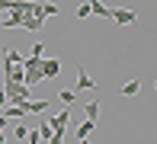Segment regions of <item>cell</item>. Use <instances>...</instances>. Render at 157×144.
Here are the masks:
<instances>
[{"mask_svg":"<svg viewBox=\"0 0 157 144\" xmlns=\"http://www.w3.org/2000/svg\"><path fill=\"white\" fill-rule=\"evenodd\" d=\"M109 19H116L119 26H132V23H135L138 16H135V10H128V6H112Z\"/></svg>","mask_w":157,"mask_h":144,"instance_id":"1","label":"cell"},{"mask_svg":"<svg viewBox=\"0 0 157 144\" xmlns=\"http://www.w3.org/2000/svg\"><path fill=\"white\" fill-rule=\"evenodd\" d=\"M45 119H48V112H45ZM67 122H71V109H64L61 115H52V119H48V125H52V131L67 135Z\"/></svg>","mask_w":157,"mask_h":144,"instance_id":"2","label":"cell"},{"mask_svg":"<svg viewBox=\"0 0 157 144\" xmlns=\"http://www.w3.org/2000/svg\"><path fill=\"white\" fill-rule=\"evenodd\" d=\"M39 70H42V77H58L61 74V61L58 58H42Z\"/></svg>","mask_w":157,"mask_h":144,"instance_id":"3","label":"cell"},{"mask_svg":"<svg viewBox=\"0 0 157 144\" xmlns=\"http://www.w3.org/2000/svg\"><path fill=\"white\" fill-rule=\"evenodd\" d=\"M77 90H96V80L83 67H77Z\"/></svg>","mask_w":157,"mask_h":144,"instance_id":"4","label":"cell"},{"mask_svg":"<svg viewBox=\"0 0 157 144\" xmlns=\"http://www.w3.org/2000/svg\"><path fill=\"white\" fill-rule=\"evenodd\" d=\"M87 3H90V16H106V19H109L112 6H106L103 0H87Z\"/></svg>","mask_w":157,"mask_h":144,"instance_id":"5","label":"cell"},{"mask_svg":"<svg viewBox=\"0 0 157 144\" xmlns=\"http://www.w3.org/2000/svg\"><path fill=\"white\" fill-rule=\"evenodd\" d=\"M19 23H23V13H19V10H10L3 19H0V26H3V29H16Z\"/></svg>","mask_w":157,"mask_h":144,"instance_id":"6","label":"cell"},{"mask_svg":"<svg viewBox=\"0 0 157 144\" xmlns=\"http://www.w3.org/2000/svg\"><path fill=\"white\" fill-rule=\"evenodd\" d=\"M52 106H48V99H26V112H42L45 115Z\"/></svg>","mask_w":157,"mask_h":144,"instance_id":"7","label":"cell"},{"mask_svg":"<svg viewBox=\"0 0 157 144\" xmlns=\"http://www.w3.org/2000/svg\"><path fill=\"white\" fill-rule=\"evenodd\" d=\"M42 26H45V19L39 16H23V23H19V29H29V32H39Z\"/></svg>","mask_w":157,"mask_h":144,"instance_id":"8","label":"cell"},{"mask_svg":"<svg viewBox=\"0 0 157 144\" xmlns=\"http://www.w3.org/2000/svg\"><path fill=\"white\" fill-rule=\"evenodd\" d=\"M19 61H23V55H19L16 48H6L3 51V67H13V64H19Z\"/></svg>","mask_w":157,"mask_h":144,"instance_id":"9","label":"cell"},{"mask_svg":"<svg viewBox=\"0 0 157 144\" xmlns=\"http://www.w3.org/2000/svg\"><path fill=\"white\" fill-rule=\"evenodd\" d=\"M93 128H96V122H93V119H87L80 128H77V135H74V138H77V141H80V138H90V135H93Z\"/></svg>","mask_w":157,"mask_h":144,"instance_id":"10","label":"cell"},{"mask_svg":"<svg viewBox=\"0 0 157 144\" xmlns=\"http://www.w3.org/2000/svg\"><path fill=\"white\" fill-rule=\"evenodd\" d=\"M55 13H58V6H55V3H42V0H39V10H35V16H39V19L55 16Z\"/></svg>","mask_w":157,"mask_h":144,"instance_id":"11","label":"cell"},{"mask_svg":"<svg viewBox=\"0 0 157 144\" xmlns=\"http://www.w3.org/2000/svg\"><path fill=\"white\" fill-rule=\"evenodd\" d=\"M26 131H29V128H26L23 122H16V125H13V131H10V135H13V138H16L19 144H26Z\"/></svg>","mask_w":157,"mask_h":144,"instance_id":"12","label":"cell"},{"mask_svg":"<svg viewBox=\"0 0 157 144\" xmlns=\"http://www.w3.org/2000/svg\"><path fill=\"white\" fill-rule=\"evenodd\" d=\"M83 112H87V119H99V99H93V103H87V106H83Z\"/></svg>","mask_w":157,"mask_h":144,"instance_id":"13","label":"cell"},{"mask_svg":"<svg viewBox=\"0 0 157 144\" xmlns=\"http://www.w3.org/2000/svg\"><path fill=\"white\" fill-rule=\"evenodd\" d=\"M138 90H141V83H138V80H128V83L122 86V93H125V96H138Z\"/></svg>","mask_w":157,"mask_h":144,"instance_id":"14","label":"cell"},{"mask_svg":"<svg viewBox=\"0 0 157 144\" xmlns=\"http://www.w3.org/2000/svg\"><path fill=\"white\" fill-rule=\"evenodd\" d=\"M26 144H42V131H39V128L26 131Z\"/></svg>","mask_w":157,"mask_h":144,"instance_id":"15","label":"cell"},{"mask_svg":"<svg viewBox=\"0 0 157 144\" xmlns=\"http://www.w3.org/2000/svg\"><path fill=\"white\" fill-rule=\"evenodd\" d=\"M61 99H64V103H74V99H77V90H61Z\"/></svg>","mask_w":157,"mask_h":144,"instance_id":"16","label":"cell"},{"mask_svg":"<svg viewBox=\"0 0 157 144\" xmlns=\"http://www.w3.org/2000/svg\"><path fill=\"white\" fill-rule=\"evenodd\" d=\"M90 16V3H80L77 6V19H87Z\"/></svg>","mask_w":157,"mask_h":144,"instance_id":"17","label":"cell"},{"mask_svg":"<svg viewBox=\"0 0 157 144\" xmlns=\"http://www.w3.org/2000/svg\"><path fill=\"white\" fill-rule=\"evenodd\" d=\"M48 144H64V135H58V131H52V135H48Z\"/></svg>","mask_w":157,"mask_h":144,"instance_id":"18","label":"cell"},{"mask_svg":"<svg viewBox=\"0 0 157 144\" xmlns=\"http://www.w3.org/2000/svg\"><path fill=\"white\" fill-rule=\"evenodd\" d=\"M29 55H35V58H42V55H45V45H42V42H39V45H32V51Z\"/></svg>","mask_w":157,"mask_h":144,"instance_id":"19","label":"cell"},{"mask_svg":"<svg viewBox=\"0 0 157 144\" xmlns=\"http://www.w3.org/2000/svg\"><path fill=\"white\" fill-rule=\"evenodd\" d=\"M6 125H10V119H6V115H3V112H0V131H3V128H6Z\"/></svg>","mask_w":157,"mask_h":144,"instance_id":"20","label":"cell"},{"mask_svg":"<svg viewBox=\"0 0 157 144\" xmlns=\"http://www.w3.org/2000/svg\"><path fill=\"white\" fill-rule=\"evenodd\" d=\"M3 106H6V93L0 90V109H3Z\"/></svg>","mask_w":157,"mask_h":144,"instance_id":"21","label":"cell"},{"mask_svg":"<svg viewBox=\"0 0 157 144\" xmlns=\"http://www.w3.org/2000/svg\"><path fill=\"white\" fill-rule=\"evenodd\" d=\"M80 144H90V138H80Z\"/></svg>","mask_w":157,"mask_h":144,"instance_id":"22","label":"cell"},{"mask_svg":"<svg viewBox=\"0 0 157 144\" xmlns=\"http://www.w3.org/2000/svg\"><path fill=\"white\" fill-rule=\"evenodd\" d=\"M0 144H3V131H0Z\"/></svg>","mask_w":157,"mask_h":144,"instance_id":"23","label":"cell"},{"mask_svg":"<svg viewBox=\"0 0 157 144\" xmlns=\"http://www.w3.org/2000/svg\"><path fill=\"white\" fill-rule=\"evenodd\" d=\"M16 144H19V141H16Z\"/></svg>","mask_w":157,"mask_h":144,"instance_id":"24","label":"cell"}]
</instances>
